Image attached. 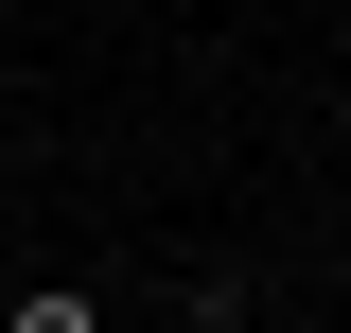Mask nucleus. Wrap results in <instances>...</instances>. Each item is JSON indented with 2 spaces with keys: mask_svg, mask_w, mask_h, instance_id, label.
Masks as SVG:
<instances>
[{
  "mask_svg": "<svg viewBox=\"0 0 351 333\" xmlns=\"http://www.w3.org/2000/svg\"><path fill=\"white\" fill-rule=\"evenodd\" d=\"M0 333H106V298H88V281H18V298H0Z\"/></svg>",
  "mask_w": 351,
  "mask_h": 333,
  "instance_id": "obj_1",
  "label": "nucleus"
},
{
  "mask_svg": "<svg viewBox=\"0 0 351 333\" xmlns=\"http://www.w3.org/2000/svg\"><path fill=\"white\" fill-rule=\"evenodd\" d=\"M263 333H334V316H263Z\"/></svg>",
  "mask_w": 351,
  "mask_h": 333,
  "instance_id": "obj_2",
  "label": "nucleus"
}]
</instances>
